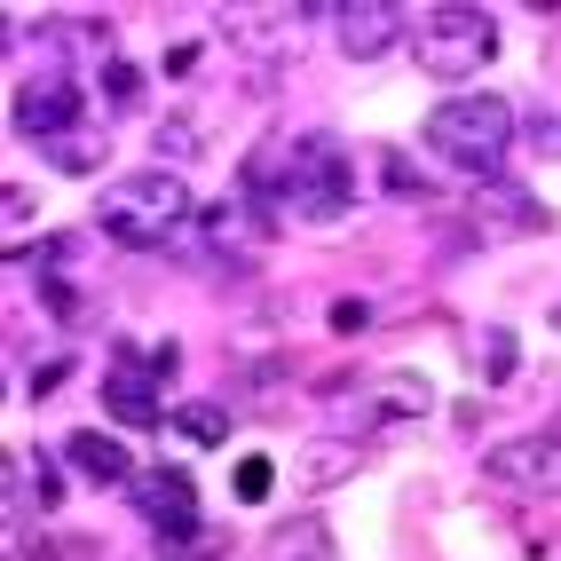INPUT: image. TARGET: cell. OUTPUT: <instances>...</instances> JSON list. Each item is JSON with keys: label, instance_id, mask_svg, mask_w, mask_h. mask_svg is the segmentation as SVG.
<instances>
[{"label": "cell", "instance_id": "cell-13", "mask_svg": "<svg viewBox=\"0 0 561 561\" xmlns=\"http://www.w3.org/2000/svg\"><path fill=\"white\" fill-rule=\"evenodd\" d=\"M64 467H80V482H95V491H135V459L111 443L103 427H80V435H64Z\"/></svg>", "mask_w": 561, "mask_h": 561}, {"label": "cell", "instance_id": "cell-14", "mask_svg": "<svg viewBox=\"0 0 561 561\" xmlns=\"http://www.w3.org/2000/svg\"><path fill=\"white\" fill-rule=\"evenodd\" d=\"M135 506L151 514V530H182V522H198V491H191V474H182V467L135 474Z\"/></svg>", "mask_w": 561, "mask_h": 561}, {"label": "cell", "instance_id": "cell-9", "mask_svg": "<svg viewBox=\"0 0 561 561\" xmlns=\"http://www.w3.org/2000/svg\"><path fill=\"white\" fill-rule=\"evenodd\" d=\"M9 119H16L24 142H41V151H48V142L80 135V88H71L64 71H41V80H24V88H16Z\"/></svg>", "mask_w": 561, "mask_h": 561}, {"label": "cell", "instance_id": "cell-7", "mask_svg": "<svg viewBox=\"0 0 561 561\" xmlns=\"http://www.w3.org/2000/svg\"><path fill=\"white\" fill-rule=\"evenodd\" d=\"M482 474L499 482V491H522V499H553L561 506V435H514V443H491V459Z\"/></svg>", "mask_w": 561, "mask_h": 561}, {"label": "cell", "instance_id": "cell-11", "mask_svg": "<svg viewBox=\"0 0 561 561\" xmlns=\"http://www.w3.org/2000/svg\"><path fill=\"white\" fill-rule=\"evenodd\" d=\"M198 238L214 245V261H253L270 245V214L253 198H221V206H198Z\"/></svg>", "mask_w": 561, "mask_h": 561}, {"label": "cell", "instance_id": "cell-6", "mask_svg": "<svg viewBox=\"0 0 561 561\" xmlns=\"http://www.w3.org/2000/svg\"><path fill=\"white\" fill-rule=\"evenodd\" d=\"M332 16V9H221V41H230L238 56H261V64H293L301 56V32Z\"/></svg>", "mask_w": 561, "mask_h": 561}, {"label": "cell", "instance_id": "cell-10", "mask_svg": "<svg viewBox=\"0 0 561 561\" xmlns=\"http://www.w3.org/2000/svg\"><path fill=\"white\" fill-rule=\"evenodd\" d=\"M332 24H341V56L348 64H380L420 16L396 9V0H348V9H332Z\"/></svg>", "mask_w": 561, "mask_h": 561}, {"label": "cell", "instance_id": "cell-26", "mask_svg": "<svg viewBox=\"0 0 561 561\" xmlns=\"http://www.w3.org/2000/svg\"><path fill=\"white\" fill-rule=\"evenodd\" d=\"M64 371H71V356H48V364H32V396H48V388H64Z\"/></svg>", "mask_w": 561, "mask_h": 561}, {"label": "cell", "instance_id": "cell-5", "mask_svg": "<svg viewBox=\"0 0 561 561\" xmlns=\"http://www.w3.org/2000/svg\"><path fill=\"white\" fill-rule=\"evenodd\" d=\"M174 364H182L174 341H127V348H111V371H103L111 420H119V427H167L159 388L174 380Z\"/></svg>", "mask_w": 561, "mask_h": 561}, {"label": "cell", "instance_id": "cell-1", "mask_svg": "<svg viewBox=\"0 0 561 561\" xmlns=\"http://www.w3.org/2000/svg\"><path fill=\"white\" fill-rule=\"evenodd\" d=\"M245 198L277 206V214H301V221H332V214L356 206V159H348L341 135L270 142V151L245 167Z\"/></svg>", "mask_w": 561, "mask_h": 561}, {"label": "cell", "instance_id": "cell-12", "mask_svg": "<svg viewBox=\"0 0 561 561\" xmlns=\"http://www.w3.org/2000/svg\"><path fill=\"white\" fill-rule=\"evenodd\" d=\"M435 411V388L420 371H380V380L364 388V427H411Z\"/></svg>", "mask_w": 561, "mask_h": 561}, {"label": "cell", "instance_id": "cell-25", "mask_svg": "<svg viewBox=\"0 0 561 561\" xmlns=\"http://www.w3.org/2000/svg\"><path fill=\"white\" fill-rule=\"evenodd\" d=\"M159 151H167V159L182 167V159L198 151V119H167V127H159Z\"/></svg>", "mask_w": 561, "mask_h": 561}, {"label": "cell", "instance_id": "cell-3", "mask_svg": "<svg viewBox=\"0 0 561 561\" xmlns=\"http://www.w3.org/2000/svg\"><path fill=\"white\" fill-rule=\"evenodd\" d=\"M411 56H420L427 80L467 88L474 71H491V56H499V24H491V9L443 0V9H427L420 24H411Z\"/></svg>", "mask_w": 561, "mask_h": 561}, {"label": "cell", "instance_id": "cell-15", "mask_svg": "<svg viewBox=\"0 0 561 561\" xmlns=\"http://www.w3.org/2000/svg\"><path fill=\"white\" fill-rule=\"evenodd\" d=\"M356 467H364V443H348V435L301 443V499H324V491H341V482H356Z\"/></svg>", "mask_w": 561, "mask_h": 561}, {"label": "cell", "instance_id": "cell-19", "mask_svg": "<svg viewBox=\"0 0 561 561\" xmlns=\"http://www.w3.org/2000/svg\"><path fill=\"white\" fill-rule=\"evenodd\" d=\"M467 356H474V380H491V388H506V380H514V364H522V348H514V332H506V324H482L474 341H467Z\"/></svg>", "mask_w": 561, "mask_h": 561}, {"label": "cell", "instance_id": "cell-20", "mask_svg": "<svg viewBox=\"0 0 561 561\" xmlns=\"http://www.w3.org/2000/svg\"><path fill=\"white\" fill-rule=\"evenodd\" d=\"M230 538L206 530V522H182V530H159V561H221Z\"/></svg>", "mask_w": 561, "mask_h": 561}, {"label": "cell", "instance_id": "cell-18", "mask_svg": "<svg viewBox=\"0 0 561 561\" xmlns=\"http://www.w3.org/2000/svg\"><path fill=\"white\" fill-rule=\"evenodd\" d=\"M167 435L191 443V451H214V443H230V403H174Z\"/></svg>", "mask_w": 561, "mask_h": 561}, {"label": "cell", "instance_id": "cell-24", "mask_svg": "<svg viewBox=\"0 0 561 561\" xmlns=\"http://www.w3.org/2000/svg\"><path fill=\"white\" fill-rule=\"evenodd\" d=\"M0 214H9V253L24 261V230H32V214H41V198H32L24 182H9V198H0Z\"/></svg>", "mask_w": 561, "mask_h": 561}, {"label": "cell", "instance_id": "cell-8", "mask_svg": "<svg viewBox=\"0 0 561 561\" xmlns=\"http://www.w3.org/2000/svg\"><path fill=\"white\" fill-rule=\"evenodd\" d=\"M32 270H41V301L64 317V324H88L95 317V285H88V238H48L32 253Z\"/></svg>", "mask_w": 561, "mask_h": 561}, {"label": "cell", "instance_id": "cell-17", "mask_svg": "<svg viewBox=\"0 0 561 561\" xmlns=\"http://www.w3.org/2000/svg\"><path fill=\"white\" fill-rule=\"evenodd\" d=\"M482 238H538V230H553V214L538 206V198H522V191H499V182H491V191H482Z\"/></svg>", "mask_w": 561, "mask_h": 561}, {"label": "cell", "instance_id": "cell-23", "mask_svg": "<svg viewBox=\"0 0 561 561\" xmlns=\"http://www.w3.org/2000/svg\"><path fill=\"white\" fill-rule=\"evenodd\" d=\"M230 491H238V506H261V499L277 491V467L261 459V451H253V459H238V467H230Z\"/></svg>", "mask_w": 561, "mask_h": 561}, {"label": "cell", "instance_id": "cell-22", "mask_svg": "<svg viewBox=\"0 0 561 561\" xmlns=\"http://www.w3.org/2000/svg\"><path fill=\"white\" fill-rule=\"evenodd\" d=\"M41 159H48L56 174H95V167H103V135H88V127H80V135H64V142H48Z\"/></svg>", "mask_w": 561, "mask_h": 561}, {"label": "cell", "instance_id": "cell-16", "mask_svg": "<svg viewBox=\"0 0 561 561\" xmlns=\"http://www.w3.org/2000/svg\"><path fill=\"white\" fill-rule=\"evenodd\" d=\"M56 506H64V474L41 451H16L9 459V514L24 522V514H56Z\"/></svg>", "mask_w": 561, "mask_h": 561}, {"label": "cell", "instance_id": "cell-27", "mask_svg": "<svg viewBox=\"0 0 561 561\" xmlns=\"http://www.w3.org/2000/svg\"><path fill=\"white\" fill-rule=\"evenodd\" d=\"M538 151L561 159V111H546V119H538Z\"/></svg>", "mask_w": 561, "mask_h": 561}, {"label": "cell", "instance_id": "cell-2", "mask_svg": "<svg viewBox=\"0 0 561 561\" xmlns=\"http://www.w3.org/2000/svg\"><path fill=\"white\" fill-rule=\"evenodd\" d=\"M182 230H198V198L182 167H142V174H119L95 206V238L111 245H135V253H159L174 245Z\"/></svg>", "mask_w": 561, "mask_h": 561}, {"label": "cell", "instance_id": "cell-21", "mask_svg": "<svg viewBox=\"0 0 561 561\" xmlns=\"http://www.w3.org/2000/svg\"><path fill=\"white\" fill-rule=\"evenodd\" d=\"M95 103L111 111V119H119V111H135V103H142V71H135L127 56H111V64H103V80H95Z\"/></svg>", "mask_w": 561, "mask_h": 561}, {"label": "cell", "instance_id": "cell-4", "mask_svg": "<svg viewBox=\"0 0 561 561\" xmlns=\"http://www.w3.org/2000/svg\"><path fill=\"white\" fill-rule=\"evenodd\" d=\"M427 151H443L467 174H499L514 151V103L506 95H451L427 111Z\"/></svg>", "mask_w": 561, "mask_h": 561}]
</instances>
